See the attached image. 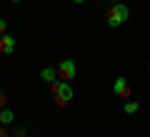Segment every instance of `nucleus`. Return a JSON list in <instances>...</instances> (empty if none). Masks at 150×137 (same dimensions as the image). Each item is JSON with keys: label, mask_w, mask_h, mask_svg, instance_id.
<instances>
[{"label": "nucleus", "mask_w": 150, "mask_h": 137, "mask_svg": "<svg viewBox=\"0 0 150 137\" xmlns=\"http://www.w3.org/2000/svg\"><path fill=\"white\" fill-rule=\"evenodd\" d=\"M58 80H75V72H78V67H75V60H60L58 63Z\"/></svg>", "instance_id": "7ed1b4c3"}, {"label": "nucleus", "mask_w": 150, "mask_h": 137, "mask_svg": "<svg viewBox=\"0 0 150 137\" xmlns=\"http://www.w3.org/2000/svg\"><path fill=\"white\" fill-rule=\"evenodd\" d=\"M13 3H23V0H13Z\"/></svg>", "instance_id": "4468645a"}, {"label": "nucleus", "mask_w": 150, "mask_h": 137, "mask_svg": "<svg viewBox=\"0 0 150 137\" xmlns=\"http://www.w3.org/2000/svg\"><path fill=\"white\" fill-rule=\"evenodd\" d=\"M123 110L128 112V115H135V112L140 110V105H138V102H135V100H125V105H123Z\"/></svg>", "instance_id": "6e6552de"}, {"label": "nucleus", "mask_w": 150, "mask_h": 137, "mask_svg": "<svg viewBox=\"0 0 150 137\" xmlns=\"http://www.w3.org/2000/svg\"><path fill=\"white\" fill-rule=\"evenodd\" d=\"M5 32H8V20L0 18V35H5Z\"/></svg>", "instance_id": "9d476101"}, {"label": "nucleus", "mask_w": 150, "mask_h": 137, "mask_svg": "<svg viewBox=\"0 0 150 137\" xmlns=\"http://www.w3.org/2000/svg\"><path fill=\"white\" fill-rule=\"evenodd\" d=\"M50 90H53V100H55L58 107H68V102L73 100V95H75L73 85H70L68 80H55V82L50 85Z\"/></svg>", "instance_id": "f03ea898"}, {"label": "nucleus", "mask_w": 150, "mask_h": 137, "mask_svg": "<svg viewBox=\"0 0 150 137\" xmlns=\"http://www.w3.org/2000/svg\"><path fill=\"white\" fill-rule=\"evenodd\" d=\"M148 70H150V63H148Z\"/></svg>", "instance_id": "2eb2a0df"}, {"label": "nucleus", "mask_w": 150, "mask_h": 137, "mask_svg": "<svg viewBox=\"0 0 150 137\" xmlns=\"http://www.w3.org/2000/svg\"><path fill=\"white\" fill-rule=\"evenodd\" d=\"M3 107H8V92L5 90H0V110H3Z\"/></svg>", "instance_id": "1a4fd4ad"}, {"label": "nucleus", "mask_w": 150, "mask_h": 137, "mask_svg": "<svg viewBox=\"0 0 150 137\" xmlns=\"http://www.w3.org/2000/svg\"><path fill=\"white\" fill-rule=\"evenodd\" d=\"M112 92H115V97H120V100H130L133 90H130L128 77H118L115 80V82H112Z\"/></svg>", "instance_id": "20e7f679"}, {"label": "nucleus", "mask_w": 150, "mask_h": 137, "mask_svg": "<svg viewBox=\"0 0 150 137\" xmlns=\"http://www.w3.org/2000/svg\"><path fill=\"white\" fill-rule=\"evenodd\" d=\"M13 122H15V112H13L10 107H3V110H0V125L8 127V125H13Z\"/></svg>", "instance_id": "423d86ee"}, {"label": "nucleus", "mask_w": 150, "mask_h": 137, "mask_svg": "<svg viewBox=\"0 0 150 137\" xmlns=\"http://www.w3.org/2000/svg\"><path fill=\"white\" fill-rule=\"evenodd\" d=\"M130 20V8L125 3H115V5L108 8V15H105V25L108 27H120Z\"/></svg>", "instance_id": "f257e3e1"}, {"label": "nucleus", "mask_w": 150, "mask_h": 137, "mask_svg": "<svg viewBox=\"0 0 150 137\" xmlns=\"http://www.w3.org/2000/svg\"><path fill=\"white\" fill-rule=\"evenodd\" d=\"M0 137H8V130H5L3 125H0Z\"/></svg>", "instance_id": "f8f14e48"}, {"label": "nucleus", "mask_w": 150, "mask_h": 137, "mask_svg": "<svg viewBox=\"0 0 150 137\" xmlns=\"http://www.w3.org/2000/svg\"><path fill=\"white\" fill-rule=\"evenodd\" d=\"M0 53H3V55H13V53H15V37H13L10 32L0 35Z\"/></svg>", "instance_id": "39448f33"}, {"label": "nucleus", "mask_w": 150, "mask_h": 137, "mask_svg": "<svg viewBox=\"0 0 150 137\" xmlns=\"http://www.w3.org/2000/svg\"><path fill=\"white\" fill-rule=\"evenodd\" d=\"M40 80H45V82L53 85L55 80H58V70H55V67H43V70H40Z\"/></svg>", "instance_id": "0eeeda50"}, {"label": "nucleus", "mask_w": 150, "mask_h": 137, "mask_svg": "<svg viewBox=\"0 0 150 137\" xmlns=\"http://www.w3.org/2000/svg\"><path fill=\"white\" fill-rule=\"evenodd\" d=\"M73 3H75V5H83V3H85V0H73Z\"/></svg>", "instance_id": "ddd939ff"}, {"label": "nucleus", "mask_w": 150, "mask_h": 137, "mask_svg": "<svg viewBox=\"0 0 150 137\" xmlns=\"http://www.w3.org/2000/svg\"><path fill=\"white\" fill-rule=\"evenodd\" d=\"M25 135H28V132L23 130V127H15V130H13V137H25Z\"/></svg>", "instance_id": "9b49d317"}]
</instances>
